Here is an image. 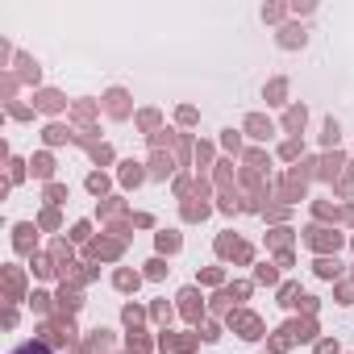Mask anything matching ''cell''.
Wrapping results in <instances>:
<instances>
[{
  "instance_id": "1",
  "label": "cell",
  "mask_w": 354,
  "mask_h": 354,
  "mask_svg": "<svg viewBox=\"0 0 354 354\" xmlns=\"http://www.w3.org/2000/svg\"><path fill=\"white\" fill-rule=\"evenodd\" d=\"M13 354H55V350H50L46 342H21V346H17Z\"/></svg>"
}]
</instances>
